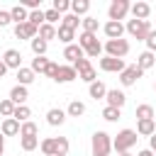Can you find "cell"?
Masks as SVG:
<instances>
[{"label": "cell", "instance_id": "cell-1", "mask_svg": "<svg viewBox=\"0 0 156 156\" xmlns=\"http://www.w3.org/2000/svg\"><path fill=\"white\" fill-rule=\"evenodd\" d=\"M90 151H93V156H110V151H112V136L107 134V132H95L93 136H90Z\"/></svg>", "mask_w": 156, "mask_h": 156}, {"label": "cell", "instance_id": "cell-2", "mask_svg": "<svg viewBox=\"0 0 156 156\" xmlns=\"http://www.w3.org/2000/svg\"><path fill=\"white\" fill-rule=\"evenodd\" d=\"M136 141H139V134H136L134 129H119L117 136L112 139V149H115L117 154H124V151H129Z\"/></svg>", "mask_w": 156, "mask_h": 156}, {"label": "cell", "instance_id": "cell-3", "mask_svg": "<svg viewBox=\"0 0 156 156\" xmlns=\"http://www.w3.org/2000/svg\"><path fill=\"white\" fill-rule=\"evenodd\" d=\"M151 29H154V27H151L149 20H129V22L124 24V32L132 34L136 41H146V37H149Z\"/></svg>", "mask_w": 156, "mask_h": 156}, {"label": "cell", "instance_id": "cell-4", "mask_svg": "<svg viewBox=\"0 0 156 156\" xmlns=\"http://www.w3.org/2000/svg\"><path fill=\"white\" fill-rule=\"evenodd\" d=\"M102 49L107 51L105 56H112V58H124V56L129 54V41H127V39H107Z\"/></svg>", "mask_w": 156, "mask_h": 156}, {"label": "cell", "instance_id": "cell-5", "mask_svg": "<svg viewBox=\"0 0 156 156\" xmlns=\"http://www.w3.org/2000/svg\"><path fill=\"white\" fill-rule=\"evenodd\" d=\"M73 68H76V73H78V78H80V80H85L88 85L98 80V73H95V68H93V63H90V58H78V61L73 63Z\"/></svg>", "mask_w": 156, "mask_h": 156}, {"label": "cell", "instance_id": "cell-6", "mask_svg": "<svg viewBox=\"0 0 156 156\" xmlns=\"http://www.w3.org/2000/svg\"><path fill=\"white\" fill-rule=\"evenodd\" d=\"M129 0H112L110 2V7H107V17H110V22H122L127 15H129Z\"/></svg>", "mask_w": 156, "mask_h": 156}, {"label": "cell", "instance_id": "cell-7", "mask_svg": "<svg viewBox=\"0 0 156 156\" xmlns=\"http://www.w3.org/2000/svg\"><path fill=\"white\" fill-rule=\"evenodd\" d=\"M144 76V71L136 66V63H132V66H124V71L119 73V83L124 85V88H129V85H134L139 78Z\"/></svg>", "mask_w": 156, "mask_h": 156}, {"label": "cell", "instance_id": "cell-8", "mask_svg": "<svg viewBox=\"0 0 156 156\" xmlns=\"http://www.w3.org/2000/svg\"><path fill=\"white\" fill-rule=\"evenodd\" d=\"M98 66L105 73H122L124 71V58H112V56H102L98 61Z\"/></svg>", "mask_w": 156, "mask_h": 156}, {"label": "cell", "instance_id": "cell-9", "mask_svg": "<svg viewBox=\"0 0 156 156\" xmlns=\"http://www.w3.org/2000/svg\"><path fill=\"white\" fill-rule=\"evenodd\" d=\"M105 100H107V105H110V107L122 110V107H124V102H127V95H124L122 90H117V88H110V90H107V95H105Z\"/></svg>", "mask_w": 156, "mask_h": 156}, {"label": "cell", "instance_id": "cell-10", "mask_svg": "<svg viewBox=\"0 0 156 156\" xmlns=\"http://www.w3.org/2000/svg\"><path fill=\"white\" fill-rule=\"evenodd\" d=\"M102 32H105V37L107 39H122V34H124V24L122 22H105L102 24Z\"/></svg>", "mask_w": 156, "mask_h": 156}, {"label": "cell", "instance_id": "cell-11", "mask_svg": "<svg viewBox=\"0 0 156 156\" xmlns=\"http://www.w3.org/2000/svg\"><path fill=\"white\" fill-rule=\"evenodd\" d=\"M15 37L17 39H34L37 37V27L32 22H22V24H15Z\"/></svg>", "mask_w": 156, "mask_h": 156}, {"label": "cell", "instance_id": "cell-12", "mask_svg": "<svg viewBox=\"0 0 156 156\" xmlns=\"http://www.w3.org/2000/svg\"><path fill=\"white\" fill-rule=\"evenodd\" d=\"M2 63L7 66V68H22V54L17 51V49H7L5 54H2Z\"/></svg>", "mask_w": 156, "mask_h": 156}, {"label": "cell", "instance_id": "cell-13", "mask_svg": "<svg viewBox=\"0 0 156 156\" xmlns=\"http://www.w3.org/2000/svg\"><path fill=\"white\" fill-rule=\"evenodd\" d=\"M63 58L68 61V66H73L78 58H85V51H83L78 44H68V46L63 49Z\"/></svg>", "mask_w": 156, "mask_h": 156}, {"label": "cell", "instance_id": "cell-14", "mask_svg": "<svg viewBox=\"0 0 156 156\" xmlns=\"http://www.w3.org/2000/svg\"><path fill=\"white\" fill-rule=\"evenodd\" d=\"M76 78H78V73H76L73 66H58V71H56V76H54L56 83H71V80H76Z\"/></svg>", "mask_w": 156, "mask_h": 156}, {"label": "cell", "instance_id": "cell-15", "mask_svg": "<svg viewBox=\"0 0 156 156\" xmlns=\"http://www.w3.org/2000/svg\"><path fill=\"white\" fill-rule=\"evenodd\" d=\"M63 122H66V112H63V110L51 107V110L46 112V124H49V127H61Z\"/></svg>", "mask_w": 156, "mask_h": 156}, {"label": "cell", "instance_id": "cell-16", "mask_svg": "<svg viewBox=\"0 0 156 156\" xmlns=\"http://www.w3.org/2000/svg\"><path fill=\"white\" fill-rule=\"evenodd\" d=\"M0 134H2V136H17V134H20V122L12 119V117L2 119V124H0Z\"/></svg>", "mask_w": 156, "mask_h": 156}, {"label": "cell", "instance_id": "cell-17", "mask_svg": "<svg viewBox=\"0 0 156 156\" xmlns=\"http://www.w3.org/2000/svg\"><path fill=\"white\" fill-rule=\"evenodd\" d=\"M129 12L134 15V20H149V15H151V5H149V2H134V5L129 7Z\"/></svg>", "mask_w": 156, "mask_h": 156}, {"label": "cell", "instance_id": "cell-18", "mask_svg": "<svg viewBox=\"0 0 156 156\" xmlns=\"http://www.w3.org/2000/svg\"><path fill=\"white\" fill-rule=\"evenodd\" d=\"M34 78H37V73L29 68V66H22V68H17V85H29V83H34Z\"/></svg>", "mask_w": 156, "mask_h": 156}, {"label": "cell", "instance_id": "cell-19", "mask_svg": "<svg viewBox=\"0 0 156 156\" xmlns=\"http://www.w3.org/2000/svg\"><path fill=\"white\" fill-rule=\"evenodd\" d=\"M134 132H136L139 136H151V134L156 132V122H154V119H139Z\"/></svg>", "mask_w": 156, "mask_h": 156}, {"label": "cell", "instance_id": "cell-20", "mask_svg": "<svg viewBox=\"0 0 156 156\" xmlns=\"http://www.w3.org/2000/svg\"><path fill=\"white\" fill-rule=\"evenodd\" d=\"M27 98H29V93H27V88H24V85H15V88L10 90V100H12L15 105H24V102H27Z\"/></svg>", "mask_w": 156, "mask_h": 156}, {"label": "cell", "instance_id": "cell-21", "mask_svg": "<svg viewBox=\"0 0 156 156\" xmlns=\"http://www.w3.org/2000/svg\"><path fill=\"white\" fill-rule=\"evenodd\" d=\"M37 37H39L41 41H46V44H49L51 39H56V27H54V24H46V22H44V24H41L39 29H37Z\"/></svg>", "mask_w": 156, "mask_h": 156}, {"label": "cell", "instance_id": "cell-22", "mask_svg": "<svg viewBox=\"0 0 156 156\" xmlns=\"http://www.w3.org/2000/svg\"><path fill=\"white\" fill-rule=\"evenodd\" d=\"M95 44H98V34H88V32H80V34H78V46H80L83 51L93 49Z\"/></svg>", "mask_w": 156, "mask_h": 156}, {"label": "cell", "instance_id": "cell-23", "mask_svg": "<svg viewBox=\"0 0 156 156\" xmlns=\"http://www.w3.org/2000/svg\"><path fill=\"white\" fill-rule=\"evenodd\" d=\"M154 63H156V54H151V51H141V54L136 56V66H139L141 71L151 68Z\"/></svg>", "mask_w": 156, "mask_h": 156}, {"label": "cell", "instance_id": "cell-24", "mask_svg": "<svg viewBox=\"0 0 156 156\" xmlns=\"http://www.w3.org/2000/svg\"><path fill=\"white\" fill-rule=\"evenodd\" d=\"M88 93H90V98H93V100H102V98L107 95V88H105V83H102V80H95V83H90V85H88Z\"/></svg>", "mask_w": 156, "mask_h": 156}, {"label": "cell", "instance_id": "cell-25", "mask_svg": "<svg viewBox=\"0 0 156 156\" xmlns=\"http://www.w3.org/2000/svg\"><path fill=\"white\" fill-rule=\"evenodd\" d=\"M71 149V141L66 136H54V156H66Z\"/></svg>", "mask_w": 156, "mask_h": 156}, {"label": "cell", "instance_id": "cell-26", "mask_svg": "<svg viewBox=\"0 0 156 156\" xmlns=\"http://www.w3.org/2000/svg\"><path fill=\"white\" fill-rule=\"evenodd\" d=\"M56 39H58V41H63V44L68 46V44H73L76 32H73V29H68V27H61V24H58V27H56Z\"/></svg>", "mask_w": 156, "mask_h": 156}, {"label": "cell", "instance_id": "cell-27", "mask_svg": "<svg viewBox=\"0 0 156 156\" xmlns=\"http://www.w3.org/2000/svg\"><path fill=\"white\" fill-rule=\"evenodd\" d=\"M10 17H12V22H15V24H22V22H27L29 12H27L22 5H15V7H10Z\"/></svg>", "mask_w": 156, "mask_h": 156}, {"label": "cell", "instance_id": "cell-28", "mask_svg": "<svg viewBox=\"0 0 156 156\" xmlns=\"http://www.w3.org/2000/svg\"><path fill=\"white\" fill-rule=\"evenodd\" d=\"M83 115H85V105H83L80 100L68 102V107H66V117H83Z\"/></svg>", "mask_w": 156, "mask_h": 156}, {"label": "cell", "instance_id": "cell-29", "mask_svg": "<svg viewBox=\"0 0 156 156\" xmlns=\"http://www.w3.org/2000/svg\"><path fill=\"white\" fill-rule=\"evenodd\" d=\"M88 10H90V2L88 0H71V15H88Z\"/></svg>", "mask_w": 156, "mask_h": 156}, {"label": "cell", "instance_id": "cell-30", "mask_svg": "<svg viewBox=\"0 0 156 156\" xmlns=\"http://www.w3.org/2000/svg\"><path fill=\"white\" fill-rule=\"evenodd\" d=\"M80 24H83V32H88V34H98V29H100V22L95 17H90V15H85L80 20Z\"/></svg>", "mask_w": 156, "mask_h": 156}, {"label": "cell", "instance_id": "cell-31", "mask_svg": "<svg viewBox=\"0 0 156 156\" xmlns=\"http://www.w3.org/2000/svg\"><path fill=\"white\" fill-rule=\"evenodd\" d=\"M29 117H32V110H29L27 105H17V107H15V112H12V119H17L20 124H22V122H27Z\"/></svg>", "mask_w": 156, "mask_h": 156}, {"label": "cell", "instance_id": "cell-32", "mask_svg": "<svg viewBox=\"0 0 156 156\" xmlns=\"http://www.w3.org/2000/svg\"><path fill=\"white\" fill-rule=\"evenodd\" d=\"M37 134H39V127L32 119H27V122L20 124V136H37Z\"/></svg>", "mask_w": 156, "mask_h": 156}, {"label": "cell", "instance_id": "cell-33", "mask_svg": "<svg viewBox=\"0 0 156 156\" xmlns=\"http://www.w3.org/2000/svg\"><path fill=\"white\" fill-rule=\"evenodd\" d=\"M46 66H49V58H46V56H34L29 68H32L34 73H44V71H46Z\"/></svg>", "mask_w": 156, "mask_h": 156}, {"label": "cell", "instance_id": "cell-34", "mask_svg": "<svg viewBox=\"0 0 156 156\" xmlns=\"http://www.w3.org/2000/svg\"><path fill=\"white\" fill-rule=\"evenodd\" d=\"M134 115H136V119H154V107L151 105H136Z\"/></svg>", "mask_w": 156, "mask_h": 156}, {"label": "cell", "instance_id": "cell-35", "mask_svg": "<svg viewBox=\"0 0 156 156\" xmlns=\"http://www.w3.org/2000/svg\"><path fill=\"white\" fill-rule=\"evenodd\" d=\"M119 117H122V110L110 107V105H105V107H102V119H107V122H117Z\"/></svg>", "mask_w": 156, "mask_h": 156}, {"label": "cell", "instance_id": "cell-36", "mask_svg": "<svg viewBox=\"0 0 156 156\" xmlns=\"http://www.w3.org/2000/svg\"><path fill=\"white\" fill-rule=\"evenodd\" d=\"M20 146L22 151H34L39 146V136H20Z\"/></svg>", "mask_w": 156, "mask_h": 156}, {"label": "cell", "instance_id": "cell-37", "mask_svg": "<svg viewBox=\"0 0 156 156\" xmlns=\"http://www.w3.org/2000/svg\"><path fill=\"white\" fill-rule=\"evenodd\" d=\"M29 46H32L34 56H44V54H46V46H49V44H46V41H41L39 37H34V39L29 41Z\"/></svg>", "mask_w": 156, "mask_h": 156}, {"label": "cell", "instance_id": "cell-38", "mask_svg": "<svg viewBox=\"0 0 156 156\" xmlns=\"http://www.w3.org/2000/svg\"><path fill=\"white\" fill-rule=\"evenodd\" d=\"M15 107H17V105H15V102H12L10 98H5V100H0V115H2L5 119H7V117H12V112H15Z\"/></svg>", "mask_w": 156, "mask_h": 156}, {"label": "cell", "instance_id": "cell-39", "mask_svg": "<svg viewBox=\"0 0 156 156\" xmlns=\"http://www.w3.org/2000/svg\"><path fill=\"white\" fill-rule=\"evenodd\" d=\"M27 22H32V24L39 29V27L44 24V10H41V7H39V10H32V12H29V17H27Z\"/></svg>", "mask_w": 156, "mask_h": 156}, {"label": "cell", "instance_id": "cell-40", "mask_svg": "<svg viewBox=\"0 0 156 156\" xmlns=\"http://www.w3.org/2000/svg\"><path fill=\"white\" fill-rule=\"evenodd\" d=\"M39 149H41V154H44V156H54V136L41 139V141H39Z\"/></svg>", "mask_w": 156, "mask_h": 156}, {"label": "cell", "instance_id": "cell-41", "mask_svg": "<svg viewBox=\"0 0 156 156\" xmlns=\"http://www.w3.org/2000/svg\"><path fill=\"white\" fill-rule=\"evenodd\" d=\"M58 20H61V15H58L54 7L44 10V22H46V24H54V27H56V22H58Z\"/></svg>", "mask_w": 156, "mask_h": 156}, {"label": "cell", "instance_id": "cell-42", "mask_svg": "<svg viewBox=\"0 0 156 156\" xmlns=\"http://www.w3.org/2000/svg\"><path fill=\"white\" fill-rule=\"evenodd\" d=\"M61 20H63V22H61V27H68V29H73V32H76V27H78V22H80V20H78L76 15H71V12H68V15H63Z\"/></svg>", "mask_w": 156, "mask_h": 156}, {"label": "cell", "instance_id": "cell-43", "mask_svg": "<svg viewBox=\"0 0 156 156\" xmlns=\"http://www.w3.org/2000/svg\"><path fill=\"white\" fill-rule=\"evenodd\" d=\"M54 10L61 15V12H68L71 10V0H54Z\"/></svg>", "mask_w": 156, "mask_h": 156}, {"label": "cell", "instance_id": "cell-44", "mask_svg": "<svg viewBox=\"0 0 156 156\" xmlns=\"http://www.w3.org/2000/svg\"><path fill=\"white\" fill-rule=\"evenodd\" d=\"M146 51L156 54V29H151V32H149V37H146Z\"/></svg>", "mask_w": 156, "mask_h": 156}, {"label": "cell", "instance_id": "cell-45", "mask_svg": "<svg viewBox=\"0 0 156 156\" xmlns=\"http://www.w3.org/2000/svg\"><path fill=\"white\" fill-rule=\"evenodd\" d=\"M100 54H102V44L98 41L93 49H88V51H85V58H95V56H100Z\"/></svg>", "mask_w": 156, "mask_h": 156}, {"label": "cell", "instance_id": "cell-46", "mask_svg": "<svg viewBox=\"0 0 156 156\" xmlns=\"http://www.w3.org/2000/svg\"><path fill=\"white\" fill-rule=\"evenodd\" d=\"M56 71H58V63H54V61H49V66H46V71H44V76L54 80V76H56Z\"/></svg>", "mask_w": 156, "mask_h": 156}, {"label": "cell", "instance_id": "cell-47", "mask_svg": "<svg viewBox=\"0 0 156 156\" xmlns=\"http://www.w3.org/2000/svg\"><path fill=\"white\" fill-rule=\"evenodd\" d=\"M12 22V17H10V10H0V27H7Z\"/></svg>", "mask_w": 156, "mask_h": 156}, {"label": "cell", "instance_id": "cell-48", "mask_svg": "<svg viewBox=\"0 0 156 156\" xmlns=\"http://www.w3.org/2000/svg\"><path fill=\"white\" fill-rule=\"evenodd\" d=\"M149 149H151V151H156V132L149 136Z\"/></svg>", "mask_w": 156, "mask_h": 156}, {"label": "cell", "instance_id": "cell-49", "mask_svg": "<svg viewBox=\"0 0 156 156\" xmlns=\"http://www.w3.org/2000/svg\"><path fill=\"white\" fill-rule=\"evenodd\" d=\"M136 156H154V151H151V149H141Z\"/></svg>", "mask_w": 156, "mask_h": 156}, {"label": "cell", "instance_id": "cell-50", "mask_svg": "<svg viewBox=\"0 0 156 156\" xmlns=\"http://www.w3.org/2000/svg\"><path fill=\"white\" fill-rule=\"evenodd\" d=\"M2 154H5V136L0 134V156H2Z\"/></svg>", "mask_w": 156, "mask_h": 156}, {"label": "cell", "instance_id": "cell-51", "mask_svg": "<svg viewBox=\"0 0 156 156\" xmlns=\"http://www.w3.org/2000/svg\"><path fill=\"white\" fill-rule=\"evenodd\" d=\"M5 73H7V66H5V63H2V61H0V78H2V76H5Z\"/></svg>", "mask_w": 156, "mask_h": 156}, {"label": "cell", "instance_id": "cell-52", "mask_svg": "<svg viewBox=\"0 0 156 156\" xmlns=\"http://www.w3.org/2000/svg\"><path fill=\"white\" fill-rule=\"evenodd\" d=\"M117 156H132V154H129V151H124V154H117Z\"/></svg>", "mask_w": 156, "mask_h": 156}, {"label": "cell", "instance_id": "cell-53", "mask_svg": "<svg viewBox=\"0 0 156 156\" xmlns=\"http://www.w3.org/2000/svg\"><path fill=\"white\" fill-rule=\"evenodd\" d=\"M154 119H156V110H154Z\"/></svg>", "mask_w": 156, "mask_h": 156}, {"label": "cell", "instance_id": "cell-54", "mask_svg": "<svg viewBox=\"0 0 156 156\" xmlns=\"http://www.w3.org/2000/svg\"><path fill=\"white\" fill-rule=\"evenodd\" d=\"M154 90H156V83H154Z\"/></svg>", "mask_w": 156, "mask_h": 156}, {"label": "cell", "instance_id": "cell-55", "mask_svg": "<svg viewBox=\"0 0 156 156\" xmlns=\"http://www.w3.org/2000/svg\"><path fill=\"white\" fill-rule=\"evenodd\" d=\"M154 156H156V151H154Z\"/></svg>", "mask_w": 156, "mask_h": 156}]
</instances>
